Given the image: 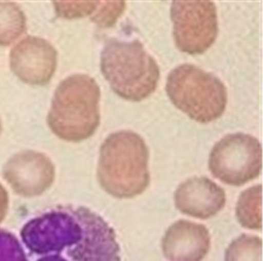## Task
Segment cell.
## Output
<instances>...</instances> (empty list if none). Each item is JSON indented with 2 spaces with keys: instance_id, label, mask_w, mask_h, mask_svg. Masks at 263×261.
<instances>
[{
  "instance_id": "16",
  "label": "cell",
  "mask_w": 263,
  "mask_h": 261,
  "mask_svg": "<svg viewBox=\"0 0 263 261\" xmlns=\"http://www.w3.org/2000/svg\"><path fill=\"white\" fill-rule=\"evenodd\" d=\"M126 9L125 1H105L92 15L91 20L102 28L114 26Z\"/></svg>"
},
{
  "instance_id": "18",
  "label": "cell",
  "mask_w": 263,
  "mask_h": 261,
  "mask_svg": "<svg viewBox=\"0 0 263 261\" xmlns=\"http://www.w3.org/2000/svg\"><path fill=\"white\" fill-rule=\"evenodd\" d=\"M8 206V197L7 192L0 184V222L5 217Z\"/></svg>"
},
{
  "instance_id": "19",
  "label": "cell",
  "mask_w": 263,
  "mask_h": 261,
  "mask_svg": "<svg viewBox=\"0 0 263 261\" xmlns=\"http://www.w3.org/2000/svg\"><path fill=\"white\" fill-rule=\"evenodd\" d=\"M2 130V122H1V119H0V132H1Z\"/></svg>"
},
{
  "instance_id": "1",
  "label": "cell",
  "mask_w": 263,
  "mask_h": 261,
  "mask_svg": "<svg viewBox=\"0 0 263 261\" xmlns=\"http://www.w3.org/2000/svg\"><path fill=\"white\" fill-rule=\"evenodd\" d=\"M23 240L36 261H121L114 230L85 209L61 208L29 222Z\"/></svg>"
},
{
  "instance_id": "6",
  "label": "cell",
  "mask_w": 263,
  "mask_h": 261,
  "mask_svg": "<svg viewBox=\"0 0 263 261\" xmlns=\"http://www.w3.org/2000/svg\"><path fill=\"white\" fill-rule=\"evenodd\" d=\"M209 170L228 185L240 186L260 175L262 146L256 138L245 133L226 135L210 153Z\"/></svg>"
},
{
  "instance_id": "13",
  "label": "cell",
  "mask_w": 263,
  "mask_h": 261,
  "mask_svg": "<svg viewBox=\"0 0 263 261\" xmlns=\"http://www.w3.org/2000/svg\"><path fill=\"white\" fill-rule=\"evenodd\" d=\"M236 215L243 227L248 229H262V185L245 190L236 207Z\"/></svg>"
},
{
  "instance_id": "11",
  "label": "cell",
  "mask_w": 263,
  "mask_h": 261,
  "mask_svg": "<svg viewBox=\"0 0 263 261\" xmlns=\"http://www.w3.org/2000/svg\"><path fill=\"white\" fill-rule=\"evenodd\" d=\"M210 247L207 228L187 220H178L171 226L162 241L163 253L171 261H201Z\"/></svg>"
},
{
  "instance_id": "5",
  "label": "cell",
  "mask_w": 263,
  "mask_h": 261,
  "mask_svg": "<svg viewBox=\"0 0 263 261\" xmlns=\"http://www.w3.org/2000/svg\"><path fill=\"white\" fill-rule=\"evenodd\" d=\"M166 91L175 106L201 124L217 120L227 106V89L222 81L194 65L174 68L167 78Z\"/></svg>"
},
{
  "instance_id": "10",
  "label": "cell",
  "mask_w": 263,
  "mask_h": 261,
  "mask_svg": "<svg viewBox=\"0 0 263 261\" xmlns=\"http://www.w3.org/2000/svg\"><path fill=\"white\" fill-rule=\"evenodd\" d=\"M174 199L180 212L199 219L216 216L226 203L224 190L206 177L186 180L178 186Z\"/></svg>"
},
{
  "instance_id": "4",
  "label": "cell",
  "mask_w": 263,
  "mask_h": 261,
  "mask_svg": "<svg viewBox=\"0 0 263 261\" xmlns=\"http://www.w3.org/2000/svg\"><path fill=\"white\" fill-rule=\"evenodd\" d=\"M101 70L112 91L132 102L151 96L160 78L156 61L138 40H109L102 51Z\"/></svg>"
},
{
  "instance_id": "17",
  "label": "cell",
  "mask_w": 263,
  "mask_h": 261,
  "mask_svg": "<svg viewBox=\"0 0 263 261\" xmlns=\"http://www.w3.org/2000/svg\"><path fill=\"white\" fill-rule=\"evenodd\" d=\"M0 261H27L16 238L3 230H0Z\"/></svg>"
},
{
  "instance_id": "8",
  "label": "cell",
  "mask_w": 263,
  "mask_h": 261,
  "mask_svg": "<svg viewBox=\"0 0 263 261\" xmlns=\"http://www.w3.org/2000/svg\"><path fill=\"white\" fill-rule=\"evenodd\" d=\"M58 52L52 44L39 36H27L13 47L9 65L13 74L24 83L44 86L57 68Z\"/></svg>"
},
{
  "instance_id": "9",
  "label": "cell",
  "mask_w": 263,
  "mask_h": 261,
  "mask_svg": "<svg viewBox=\"0 0 263 261\" xmlns=\"http://www.w3.org/2000/svg\"><path fill=\"white\" fill-rule=\"evenodd\" d=\"M5 176L17 193L32 196L42 193L51 185L54 168L47 155L26 151L9 160L5 166Z\"/></svg>"
},
{
  "instance_id": "3",
  "label": "cell",
  "mask_w": 263,
  "mask_h": 261,
  "mask_svg": "<svg viewBox=\"0 0 263 261\" xmlns=\"http://www.w3.org/2000/svg\"><path fill=\"white\" fill-rule=\"evenodd\" d=\"M101 90L91 76L73 74L58 86L47 116L50 129L61 139L78 143L99 128Z\"/></svg>"
},
{
  "instance_id": "2",
  "label": "cell",
  "mask_w": 263,
  "mask_h": 261,
  "mask_svg": "<svg viewBox=\"0 0 263 261\" xmlns=\"http://www.w3.org/2000/svg\"><path fill=\"white\" fill-rule=\"evenodd\" d=\"M149 150L136 132L111 134L101 146L99 178L102 187L112 196L130 198L145 191L151 182Z\"/></svg>"
},
{
  "instance_id": "12",
  "label": "cell",
  "mask_w": 263,
  "mask_h": 261,
  "mask_svg": "<svg viewBox=\"0 0 263 261\" xmlns=\"http://www.w3.org/2000/svg\"><path fill=\"white\" fill-rule=\"evenodd\" d=\"M26 29V17L20 7L12 2L0 1V46L11 45Z\"/></svg>"
},
{
  "instance_id": "15",
  "label": "cell",
  "mask_w": 263,
  "mask_h": 261,
  "mask_svg": "<svg viewBox=\"0 0 263 261\" xmlns=\"http://www.w3.org/2000/svg\"><path fill=\"white\" fill-rule=\"evenodd\" d=\"M101 1H53L55 13L59 18L73 20L92 16Z\"/></svg>"
},
{
  "instance_id": "7",
  "label": "cell",
  "mask_w": 263,
  "mask_h": 261,
  "mask_svg": "<svg viewBox=\"0 0 263 261\" xmlns=\"http://www.w3.org/2000/svg\"><path fill=\"white\" fill-rule=\"evenodd\" d=\"M171 18L175 43L180 51L202 54L216 42L218 19L214 2L175 0L171 7Z\"/></svg>"
},
{
  "instance_id": "14",
  "label": "cell",
  "mask_w": 263,
  "mask_h": 261,
  "mask_svg": "<svg viewBox=\"0 0 263 261\" xmlns=\"http://www.w3.org/2000/svg\"><path fill=\"white\" fill-rule=\"evenodd\" d=\"M262 248L261 238L243 234L230 244L224 261H262Z\"/></svg>"
}]
</instances>
